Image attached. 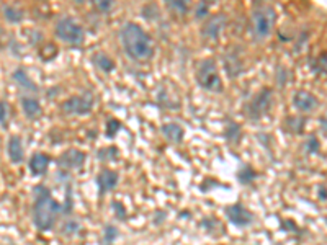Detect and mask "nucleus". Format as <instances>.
Wrapping results in <instances>:
<instances>
[{
	"label": "nucleus",
	"mask_w": 327,
	"mask_h": 245,
	"mask_svg": "<svg viewBox=\"0 0 327 245\" xmlns=\"http://www.w3.org/2000/svg\"><path fill=\"white\" fill-rule=\"evenodd\" d=\"M200 226L203 227V229H206V231H215L216 227H219V221L218 219H215V217H206V221L203 219L201 222H200Z\"/></svg>",
	"instance_id": "nucleus-34"
},
{
	"label": "nucleus",
	"mask_w": 327,
	"mask_h": 245,
	"mask_svg": "<svg viewBox=\"0 0 327 245\" xmlns=\"http://www.w3.org/2000/svg\"><path fill=\"white\" fill-rule=\"evenodd\" d=\"M161 131H162L164 137L172 144H180L183 141L185 131L180 125H177V122H167V125H164L161 128Z\"/></svg>",
	"instance_id": "nucleus-17"
},
{
	"label": "nucleus",
	"mask_w": 327,
	"mask_h": 245,
	"mask_svg": "<svg viewBox=\"0 0 327 245\" xmlns=\"http://www.w3.org/2000/svg\"><path fill=\"white\" fill-rule=\"evenodd\" d=\"M257 177H259L257 170H255L249 164L242 165V167L239 169V172H237V180H239V183H242V185H251V183Z\"/></svg>",
	"instance_id": "nucleus-20"
},
{
	"label": "nucleus",
	"mask_w": 327,
	"mask_h": 245,
	"mask_svg": "<svg viewBox=\"0 0 327 245\" xmlns=\"http://www.w3.org/2000/svg\"><path fill=\"white\" fill-rule=\"evenodd\" d=\"M325 52H322L321 56H317L316 59H311V63H309V67H311V72L317 77H321V75H325V71H327V64H325Z\"/></svg>",
	"instance_id": "nucleus-22"
},
{
	"label": "nucleus",
	"mask_w": 327,
	"mask_h": 245,
	"mask_svg": "<svg viewBox=\"0 0 327 245\" xmlns=\"http://www.w3.org/2000/svg\"><path fill=\"white\" fill-rule=\"evenodd\" d=\"M319 149H321L319 141H317V137L314 134H311V136L306 139V142H304V152L307 155H311V154H317V152H319Z\"/></svg>",
	"instance_id": "nucleus-29"
},
{
	"label": "nucleus",
	"mask_w": 327,
	"mask_h": 245,
	"mask_svg": "<svg viewBox=\"0 0 327 245\" xmlns=\"http://www.w3.org/2000/svg\"><path fill=\"white\" fill-rule=\"evenodd\" d=\"M120 41L123 48H125L128 57L136 60V63L151 59L154 54L152 38L144 31L143 26H139L134 22H128L121 26Z\"/></svg>",
	"instance_id": "nucleus-1"
},
{
	"label": "nucleus",
	"mask_w": 327,
	"mask_h": 245,
	"mask_svg": "<svg viewBox=\"0 0 327 245\" xmlns=\"http://www.w3.org/2000/svg\"><path fill=\"white\" fill-rule=\"evenodd\" d=\"M224 67H226L227 75L231 77V78H236L237 75H241L242 71H244L242 60H241L239 54H236V52H233V51L226 52V56H224Z\"/></svg>",
	"instance_id": "nucleus-16"
},
{
	"label": "nucleus",
	"mask_w": 327,
	"mask_h": 245,
	"mask_svg": "<svg viewBox=\"0 0 327 245\" xmlns=\"http://www.w3.org/2000/svg\"><path fill=\"white\" fill-rule=\"evenodd\" d=\"M87 159V154L79 151V149H67L63 154L59 155L57 162V167L64 169V170H75V169H81L82 165L85 164Z\"/></svg>",
	"instance_id": "nucleus-10"
},
{
	"label": "nucleus",
	"mask_w": 327,
	"mask_h": 245,
	"mask_svg": "<svg viewBox=\"0 0 327 245\" xmlns=\"http://www.w3.org/2000/svg\"><path fill=\"white\" fill-rule=\"evenodd\" d=\"M2 10H4V16H5L7 22H10V23H20V22H23V10H20L18 7L5 5Z\"/></svg>",
	"instance_id": "nucleus-23"
},
{
	"label": "nucleus",
	"mask_w": 327,
	"mask_h": 245,
	"mask_svg": "<svg viewBox=\"0 0 327 245\" xmlns=\"http://www.w3.org/2000/svg\"><path fill=\"white\" fill-rule=\"evenodd\" d=\"M49 164H51V157L48 154L38 152V154H33L30 157L28 167H30V172H31L33 177H41V175H44L48 172Z\"/></svg>",
	"instance_id": "nucleus-13"
},
{
	"label": "nucleus",
	"mask_w": 327,
	"mask_h": 245,
	"mask_svg": "<svg viewBox=\"0 0 327 245\" xmlns=\"http://www.w3.org/2000/svg\"><path fill=\"white\" fill-rule=\"evenodd\" d=\"M34 195V205H33V224L41 232L51 231L56 226L63 206L52 198L51 190L44 185H36L33 188Z\"/></svg>",
	"instance_id": "nucleus-2"
},
{
	"label": "nucleus",
	"mask_w": 327,
	"mask_h": 245,
	"mask_svg": "<svg viewBox=\"0 0 327 245\" xmlns=\"http://www.w3.org/2000/svg\"><path fill=\"white\" fill-rule=\"evenodd\" d=\"M121 129V122L114 118H110L107 121V137H114L118 134V131Z\"/></svg>",
	"instance_id": "nucleus-31"
},
{
	"label": "nucleus",
	"mask_w": 327,
	"mask_h": 245,
	"mask_svg": "<svg viewBox=\"0 0 327 245\" xmlns=\"http://www.w3.org/2000/svg\"><path fill=\"white\" fill-rule=\"evenodd\" d=\"M241 126L237 125V122H234V121H229V125H227V129H226V139L229 142H233V144H237L241 141V136H242V133H241Z\"/></svg>",
	"instance_id": "nucleus-25"
},
{
	"label": "nucleus",
	"mask_w": 327,
	"mask_h": 245,
	"mask_svg": "<svg viewBox=\"0 0 327 245\" xmlns=\"http://www.w3.org/2000/svg\"><path fill=\"white\" fill-rule=\"evenodd\" d=\"M7 154L12 164H22L25 160V151H23V142L20 136H12L8 139Z\"/></svg>",
	"instance_id": "nucleus-15"
},
{
	"label": "nucleus",
	"mask_w": 327,
	"mask_h": 245,
	"mask_svg": "<svg viewBox=\"0 0 327 245\" xmlns=\"http://www.w3.org/2000/svg\"><path fill=\"white\" fill-rule=\"evenodd\" d=\"M0 48H2V30H0Z\"/></svg>",
	"instance_id": "nucleus-39"
},
{
	"label": "nucleus",
	"mask_w": 327,
	"mask_h": 245,
	"mask_svg": "<svg viewBox=\"0 0 327 245\" xmlns=\"http://www.w3.org/2000/svg\"><path fill=\"white\" fill-rule=\"evenodd\" d=\"M118 234H120V231H118L117 226H111V224L105 226V229H103V245H111L114 240H117Z\"/></svg>",
	"instance_id": "nucleus-26"
},
{
	"label": "nucleus",
	"mask_w": 327,
	"mask_h": 245,
	"mask_svg": "<svg viewBox=\"0 0 327 245\" xmlns=\"http://www.w3.org/2000/svg\"><path fill=\"white\" fill-rule=\"evenodd\" d=\"M120 157V151L114 146H108V147H102L97 151V160L100 162H110V160H117Z\"/></svg>",
	"instance_id": "nucleus-21"
},
{
	"label": "nucleus",
	"mask_w": 327,
	"mask_h": 245,
	"mask_svg": "<svg viewBox=\"0 0 327 245\" xmlns=\"http://www.w3.org/2000/svg\"><path fill=\"white\" fill-rule=\"evenodd\" d=\"M54 34L61 39L72 46H81L85 41V31L81 25L70 16H64L56 23Z\"/></svg>",
	"instance_id": "nucleus-6"
},
{
	"label": "nucleus",
	"mask_w": 327,
	"mask_h": 245,
	"mask_svg": "<svg viewBox=\"0 0 327 245\" xmlns=\"http://www.w3.org/2000/svg\"><path fill=\"white\" fill-rule=\"evenodd\" d=\"M319 126H321V131H322V136H325L327 134V126H325V118L324 116L319 121Z\"/></svg>",
	"instance_id": "nucleus-38"
},
{
	"label": "nucleus",
	"mask_w": 327,
	"mask_h": 245,
	"mask_svg": "<svg viewBox=\"0 0 327 245\" xmlns=\"http://www.w3.org/2000/svg\"><path fill=\"white\" fill-rule=\"evenodd\" d=\"M317 198L321 201H325V185L324 183H321V185L317 187Z\"/></svg>",
	"instance_id": "nucleus-37"
},
{
	"label": "nucleus",
	"mask_w": 327,
	"mask_h": 245,
	"mask_svg": "<svg viewBox=\"0 0 327 245\" xmlns=\"http://www.w3.org/2000/svg\"><path fill=\"white\" fill-rule=\"evenodd\" d=\"M277 23V12L272 5H259L251 15V31L255 41L262 43L272 36Z\"/></svg>",
	"instance_id": "nucleus-3"
},
{
	"label": "nucleus",
	"mask_w": 327,
	"mask_h": 245,
	"mask_svg": "<svg viewBox=\"0 0 327 245\" xmlns=\"http://www.w3.org/2000/svg\"><path fill=\"white\" fill-rule=\"evenodd\" d=\"M273 101V90L268 87L254 95V98L245 105V116L251 122H259L265 115H268Z\"/></svg>",
	"instance_id": "nucleus-5"
},
{
	"label": "nucleus",
	"mask_w": 327,
	"mask_h": 245,
	"mask_svg": "<svg viewBox=\"0 0 327 245\" xmlns=\"http://www.w3.org/2000/svg\"><path fill=\"white\" fill-rule=\"evenodd\" d=\"M79 229H81V226H79L75 221H66L61 231H63V234L67 235V237H72V235H75L79 232Z\"/></svg>",
	"instance_id": "nucleus-30"
},
{
	"label": "nucleus",
	"mask_w": 327,
	"mask_h": 245,
	"mask_svg": "<svg viewBox=\"0 0 327 245\" xmlns=\"http://www.w3.org/2000/svg\"><path fill=\"white\" fill-rule=\"evenodd\" d=\"M93 103L95 98L92 92H82V95H74V97L64 100L61 105V110L69 116H85L93 110Z\"/></svg>",
	"instance_id": "nucleus-7"
},
{
	"label": "nucleus",
	"mask_w": 327,
	"mask_h": 245,
	"mask_svg": "<svg viewBox=\"0 0 327 245\" xmlns=\"http://www.w3.org/2000/svg\"><path fill=\"white\" fill-rule=\"evenodd\" d=\"M167 8L177 15H185L188 12V4L183 2V0H169V2H167Z\"/></svg>",
	"instance_id": "nucleus-27"
},
{
	"label": "nucleus",
	"mask_w": 327,
	"mask_h": 245,
	"mask_svg": "<svg viewBox=\"0 0 327 245\" xmlns=\"http://www.w3.org/2000/svg\"><path fill=\"white\" fill-rule=\"evenodd\" d=\"M8 121H10V105L5 100H0V126L7 129Z\"/></svg>",
	"instance_id": "nucleus-28"
},
{
	"label": "nucleus",
	"mask_w": 327,
	"mask_h": 245,
	"mask_svg": "<svg viewBox=\"0 0 327 245\" xmlns=\"http://www.w3.org/2000/svg\"><path fill=\"white\" fill-rule=\"evenodd\" d=\"M306 125V119L303 116H290L286 118V129L291 134H301Z\"/></svg>",
	"instance_id": "nucleus-24"
},
{
	"label": "nucleus",
	"mask_w": 327,
	"mask_h": 245,
	"mask_svg": "<svg viewBox=\"0 0 327 245\" xmlns=\"http://www.w3.org/2000/svg\"><path fill=\"white\" fill-rule=\"evenodd\" d=\"M20 103H22V110L25 113V116L30 121H36L43 115V108H41V103H40L38 98L23 95V97L20 98Z\"/></svg>",
	"instance_id": "nucleus-14"
},
{
	"label": "nucleus",
	"mask_w": 327,
	"mask_h": 245,
	"mask_svg": "<svg viewBox=\"0 0 327 245\" xmlns=\"http://www.w3.org/2000/svg\"><path fill=\"white\" fill-rule=\"evenodd\" d=\"M293 107L301 113H313L319 107V100L311 92L298 90L293 95Z\"/></svg>",
	"instance_id": "nucleus-11"
},
{
	"label": "nucleus",
	"mask_w": 327,
	"mask_h": 245,
	"mask_svg": "<svg viewBox=\"0 0 327 245\" xmlns=\"http://www.w3.org/2000/svg\"><path fill=\"white\" fill-rule=\"evenodd\" d=\"M208 13H209V4L208 2H200L195 8V18L203 20V18H206Z\"/></svg>",
	"instance_id": "nucleus-32"
},
{
	"label": "nucleus",
	"mask_w": 327,
	"mask_h": 245,
	"mask_svg": "<svg viewBox=\"0 0 327 245\" xmlns=\"http://www.w3.org/2000/svg\"><path fill=\"white\" fill-rule=\"evenodd\" d=\"M226 25H227V16L224 13H216L211 16V18H208L206 23L203 25L201 36L215 41L221 36V33H223V30L226 28Z\"/></svg>",
	"instance_id": "nucleus-9"
},
{
	"label": "nucleus",
	"mask_w": 327,
	"mask_h": 245,
	"mask_svg": "<svg viewBox=\"0 0 327 245\" xmlns=\"http://www.w3.org/2000/svg\"><path fill=\"white\" fill-rule=\"evenodd\" d=\"M90 60L97 69H100V71L105 74H111L114 71V67H117L114 60L108 54H105V52H95V54L90 57Z\"/></svg>",
	"instance_id": "nucleus-18"
},
{
	"label": "nucleus",
	"mask_w": 327,
	"mask_h": 245,
	"mask_svg": "<svg viewBox=\"0 0 327 245\" xmlns=\"http://www.w3.org/2000/svg\"><path fill=\"white\" fill-rule=\"evenodd\" d=\"M286 80H288V72L286 69L283 66H278L277 67V84L280 87H285L286 85Z\"/></svg>",
	"instance_id": "nucleus-33"
},
{
	"label": "nucleus",
	"mask_w": 327,
	"mask_h": 245,
	"mask_svg": "<svg viewBox=\"0 0 327 245\" xmlns=\"http://www.w3.org/2000/svg\"><path fill=\"white\" fill-rule=\"evenodd\" d=\"M93 5H95V8L99 12H103V13H107V12H110L111 8H113V2H110V0H100V2H93Z\"/></svg>",
	"instance_id": "nucleus-35"
},
{
	"label": "nucleus",
	"mask_w": 327,
	"mask_h": 245,
	"mask_svg": "<svg viewBox=\"0 0 327 245\" xmlns=\"http://www.w3.org/2000/svg\"><path fill=\"white\" fill-rule=\"evenodd\" d=\"M12 77H13V80L20 85V89H23V90H28V92H38V85L31 80V78H30V75L26 74V71H25V69H22V67L15 69V71H13V74H12Z\"/></svg>",
	"instance_id": "nucleus-19"
},
{
	"label": "nucleus",
	"mask_w": 327,
	"mask_h": 245,
	"mask_svg": "<svg viewBox=\"0 0 327 245\" xmlns=\"http://www.w3.org/2000/svg\"><path fill=\"white\" fill-rule=\"evenodd\" d=\"M114 209H117V211H114V214H117V217L118 219H126V209H125V206H123L120 201H113V205H111Z\"/></svg>",
	"instance_id": "nucleus-36"
},
{
	"label": "nucleus",
	"mask_w": 327,
	"mask_h": 245,
	"mask_svg": "<svg viewBox=\"0 0 327 245\" xmlns=\"http://www.w3.org/2000/svg\"><path fill=\"white\" fill-rule=\"evenodd\" d=\"M197 84L201 87L203 90L213 92V93H221L224 90L223 80L218 72V66L215 59H203L198 63L197 72H195Z\"/></svg>",
	"instance_id": "nucleus-4"
},
{
	"label": "nucleus",
	"mask_w": 327,
	"mask_h": 245,
	"mask_svg": "<svg viewBox=\"0 0 327 245\" xmlns=\"http://www.w3.org/2000/svg\"><path fill=\"white\" fill-rule=\"evenodd\" d=\"M118 180H120V175L114 170H110V169L102 170L95 178L97 187H99V195L103 196V195L110 193V191H113L118 185Z\"/></svg>",
	"instance_id": "nucleus-12"
},
{
	"label": "nucleus",
	"mask_w": 327,
	"mask_h": 245,
	"mask_svg": "<svg viewBox=\"0 0 327 245\" xmlns=\"http://www.w3.org/2000/svg\"><path fill=\"white\" fill-rule=\"evenodd\" d=\"M226 217L229 222L234 224L236 227H249L254 222V216L247 208H244L241 203H236L226 208Z\"/></svg>",
	"instance_id": "nucleus-8"
}]
</instances>
